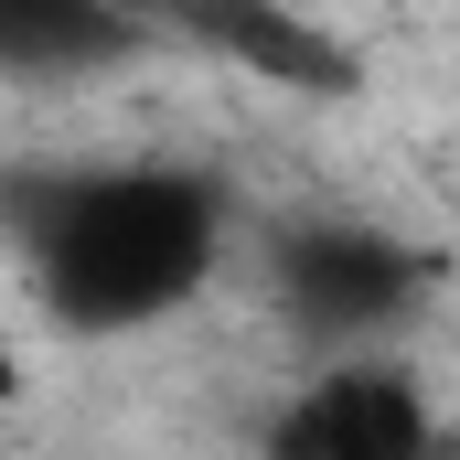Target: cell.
<instances>
[{"instance_id":"cell-3","label":"cell","mask_w":460,"mask_h":460,"mask_svg":"<svg viewBox=\"0 0 460 460\" xmlns=\"http://www.w3.org/2000/svg\"><path fill=\"white\" fill-rule=\"evenodd\" d=\"M257 460H450V429L407 353H332L257 418Z\"/></svg>"},{"instance_id":"cell-1","label":"cell","mask_w":460,"mask_h":460,"mask_svg":"<svg viewBox=\"0 0 460 460\" xmlns=\"http://www.w3.org/2000/svg\"><path fill=\"white\" fill-rule=\"evenodd\" d=\"M11 257L54 332L128 343L193 311L235 257V193L193 161H22Z\"/></svg>"},{"instance_id":"cell-4","label":"cell","mask_w":460,"mask_h":460,"mask_svg":"<svg viewBox=\"0 0 460 460\" xmlns=\"http://www.w3.org/2000/svg\"><path fill=\"white\" fill-rule=\"evenodd\" d=\"M139 22L172 43V54H204L268 97H300V108H343L364 97V54L353 32H332L311 0H139Z\"/></svg>"},{"instance_id":"cell-2","label":"cell","mask_w":460,"mask_h":460,"mask_svg":"<svg viewBox=\"0 0 460 460\" xmlns=\"http://www.w3.org/2000/svg\"><path fill=\"white\" fill-rule=\"evenodd\" d=\"M429 279H439L429 246L385 235L375 215H279L257 235L268 322L311 364H332V353H396V332L429 300Z\"/></svg>"},{"instance_id":"cell-5","label":"cell","mask_w":460,"mask_h":460,"mask_svg":"<svg viewBox=\"0 0 460 460\" xmlns=\"http://www.w3.org/2000/svg\"><path fill=\"white\" fill-rule=\"evenodd\" d=\"M161 32L139 22V0H0V75L11 86H97L118 65H139Z\"/></svg>"}]
</instances>
